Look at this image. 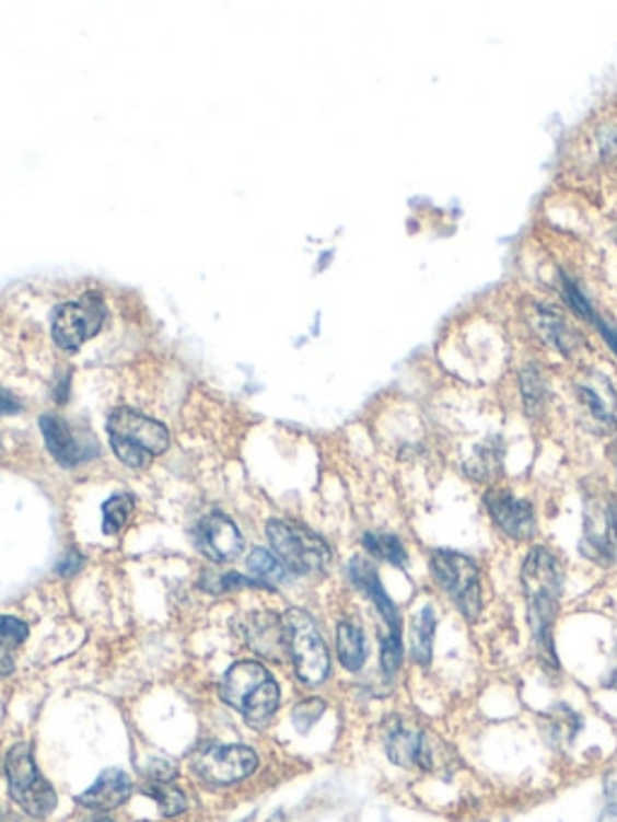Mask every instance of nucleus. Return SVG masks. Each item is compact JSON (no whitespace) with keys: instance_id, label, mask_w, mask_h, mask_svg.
Listing matches in <instances>:
<instances>
[{"instance_id":"f257e3e1","label":"nucleus","mask_w":617,"mask_h":822,"mask_svg":"<svg viewBox=\"0 0 617 822\" xmlns=\"http://www.w3.org/2000/svg\"><path fill=\"white\" fill-rule=\"evenodd\" d=\"M521 591H524L528 627L536 645L538 661L545 671H560L555 649V623L560 615L564 591V567L548 545L531 547L521 565Z\"/></svg>"},{"instance_id":"f03ea898","label":"nucleus","mask_w":617,"mask_h":822,"mask_svg":"<svg viewBox=\"0 0 617 822\" xmlns=\"http://www.w3.org/2000/svg\"><path fill=\"white\" fill-rule=\"evenodd\" d=\"M430 571L451 605L468 623H478L482 615V571L476 559L456 551H434L430 555Z\"/></svg>"},{"instance_id":"7ed1b4c3","label":"nucleus","mask_w":617,"mask_h":822,"mask_svg":"<svg viewBox=\"0 0 617 822\" xmlns=\"http://www.w3.org/2000/svg\"><path fill=\"white\" fill-rule=\"evenodd\" d=\"M106 427L114 454L130 468H148L150 461L170 447L167 427L130 408L114 410Z\"/></svg>"},{"instance_id":"20e7f679","label":"nucleus","mask_w":617,"mask_h":822,"mask_svg":"<svg viewBox=\"0 0 617 822\" xmlns=\"http://www.w3.org/2000/svg\"><path fill=\"white\" fill-rule=\"evenodd\" d=\"M579 551L598 567L617 565V499L610 493L598 490L584 497Z\"/></svg>"},{"instance_id":"39448f33","label":"nucleus","mask_w":617,"mask_h":822,"mask_svg":"<svg viewBox=\"0 0 617 822\" xmlns=\"http://www.w3.org/2000/svg\"><path fill=\"white\" fill-rule=\"evenodd\" d=\"M282 621L284 629H288V651L300 681L304 685H322L330 671V657L312 615L292 607Z\"/></svg>"},{"instance_id":"423d86ee","label":"nucleus","mask_w":617,"mask_h":822,"mask_svg":"<svg viewBox=\"0 0 617 822\" xmlns=\"http://www.w3.org/2000/svg\"><path fill=\"white\" fill-rule=\"evenodd\" d=\"M5 774L10 784V796H13V801L25 810L27 815L46 818L54 813L56 791L39 774L32 745L20 743L10 750L5 760Z\"/></svg>"},{"instance_id":"0eeeda50","label":"nucleus","mask_w":617,"mask_h":822,"mask_svg":"<svg viewBox=\"0 0 617 822\" xmlns=\"http://www.w3.org/2000/svg\"><path fill=\"white\" fill-rule=\"evenodd\" d=\"M268 539L284 569L294 571V575H314V571L326 569L330 563L328 545L316 533L294 526V523L278 519L270 521Z\"/></svg>"},{"instance_id":"6e6552de","label":"nucleus","mask_w":617,"mask_h":822,"mask_svg":"<svg viewBox=\"0 0 617 822\" xmlns=\"http://www.w3.org/2000/svg\"><path fill=\"white\" fill-rule=\"evenodd\" d=\"M482 502L497 531H502L507 539L526 543L536 535V509H533L528 499L516 497L509 487H490V490L485 493Z\"/></svg>"},{"instance_id":"1a4fd4ad","label":"nucleus","mask_w":617,"mask_h":822,"mask_svg":"<svg viewBox=\"0 0 617 822\" xmlns=\"http://www.w3.org/2000/svg\"><path fill=\"white\" fill-rule=\"evenodd\" d=\"M104 321V306L97 294L82 297L80 302H68L56 309L51 333L63 350H78L82 343L97 336Z\"/></svg>"},{"instance_id":"9d476101","label":"nucleus","mask_w":617,"mask_h":822,"mask_svg":"<svg viewBox=\"0 0 617 822\" xmlns=\"http://www.w3.org/2000/svg\"><path fill=\"white\" fill-rule=\"evenodd\" d=\"M258 765L252 748L244 745H216L200 750L194 760V769L203 782L228 786L246 779Z\"/></svg>"},{"instance_id":"9b49d317","label":"nucleus","mask_w":617,"mask_h":822,"mask_svg":"<svg viewBox=\"0 0 617 822\" xmlns=\"http://www.w3.org/2000/svg\"><path fill=\"white\" fill-rule=\"evenodd\" d=\"M386 753L391 762L406 769L432 772L436 765V750L430 733L418 726H410L403 719H396L386 729Z\"/></svg>"},{"instance_id":"f8f14e48","label":"nucleus","mask_w":617,"mask_h":822,"mask_svg":"<svg viewBox=\"0 0 617 822\" xmlns=\"http://www.w3.org/2000/svg\"><path fill=\"white\" fill-rule=\"evenodd\" d=\"M577 401L598 430L610 432L617 425V391L601 372H584L574 381Z\"/></svg>"},{"instance_id":"ddd939ff","label":"nucleus","mask_w":617,"mask_h":822,"mask_svg":"<svg viewBox=\"0 0 617 822\" xmlns=\"http://www.w3.org/2000/svg\"><path fill=\"white\" fill-rule=\"evenodd\" d=\"M198 547L212 563H230L242 553L244 541L228 517L210 514L198 526Z\"/></svg>"},{"instance_id":"4468645a","label":"nucleus","mask_w":617,"mask_h":822,"mask_svg":"<svg viewBox=\"0 0 617 822\" xmlns=\"http://www.w3.org/2000/svg\"><path fill=\"white\" fill-rule=\"evenodd\" d=\"M266 681H270V673L264 669V665L256 661H242L232 665L228 675L222 678L220 695L230 707L242 709L244 702L252 697Z\"/></svg>"},{"instance_id":"2eb2a0df","label":"nucleus","mask_w":617,"mask_h":822,"mask_svg":"<svg viewBox=\"0 0 617 822\" xmlns=\"http://www.w3.org/2000/svg\"><path fill=\"white\" fill-rule=\"evenodd\" d=\"M130 789H133V784H130L126 772L106 769L85 794H80L78 801L90 810H100V813H106V810H114L118 806H124L128 801Z\"/></svg>"},{"instance_id":"dca6fc26","label":"nucleus","mask_w":617,"mask_h":822,"mask_svg":"<svg viewBox=\"0 0 617 822\" xmlns=\"http://www.w3.org/2000/svg\"><path fill=\"white\" fill-rule=\"evenodd\" d=\"M246 639L248 645L268 659L280 657L282 651H288V629H284V621H280L276 615H252V621L246 623Z\"/></svg>"},{"instance_id":"f3484780","label":"nucleus","mask_w":617,"mask_h":822,"mask_svg":"<svg viewBox=\"0 0 617 822\" xmlns=\"http://www.w3.org/2000/svg\"><path fill=\"white\" fill-rule=\"evenodd\" d=\"M42 435L44 442L49 447L54 459L61 463V466L70 468L85 459V451L78 444V439L70 432V427L58 418V415H42Z\"/></svg>"},{"instance_id":"a211bd4d","label":"nucleus","mask_w":617,"mask_h":822,"mask_svg":"<svg viewBox=\"0 0 617 822\" xmlns=\"http://www.w3.org/2000/svg\"><path fill=\"white\" fill-rule=\"evenodd\" d=\"M439 615L432 603H422L410 621V659L418 665H430Z\"/></svg>"},{"instance_id":"6ab92c4d","label":"nucleus","mask_w":617,"mask_h":822,"mask_svg":"<svg viewBox=\"0 0 617 822\" xmlns=\"http://www.w3.org/2000/svg\"><path fill=\"white\" fill-rule=\"evenodd\" d=\"M533 326H536L538 336L552 345L555 350H560L562 355H572V350L579 345L577 333L567 326V321L555 312L552 306H536V314H533Z\"/></svg>"},{"instance_id":"aec40b11","label":"nucleus","mask_w":617,"mask_h":822,"mask_svg":"<svg viewBox=\"0 0 617 822\" xmlns=\"http://www.w3.org/2000/svg\"><path fill=\"white\" fill-rule=\"evenodd\" d=\"M336 647H338V659L342 663V669L348 671H360L364 661H366V637L364 629L352 623V621H342L336 629Z\"/></svg>"},{"instance_id":"412c9836","label":"nucleus","mask_w":617,"mask_h":822,"mask_svg":"<svg viewBox=\"0 0 617 822\" xmlns=\"http://www.w3.org/2000/svg\"><path fill=\"white\" fill-rule=\"evenodd\" d=\"M519 386H521V398H524V408L531 415V418H540L545 413V405H548V384H545V377L540 374V369L536 367H524L519 372Z\"/></svg>"},{"instance_id":"4be33fe9","label":"nucleus","mask_w":617,"mask_h":822,"mask_svg":"<svg viewBox=\"0 0 617 822\" xmlns=\"http://www.w3.org/2000/svg\"><path fill=\"white\" fill-rule=\"evenodd\" d=\"M278 707H280V687L270 678V681H266L252 697L244 702V707L240 711L244 714L246 721L266 723L272 714L278 711Z\"/></svg>"},{"instance_id":"5701e85b","label":"nucleus","mask_w":617,"mask_h":822,"mask_svg":"<svg viewBox=\"0 0 617 822\" xmlns=\"http://www.w3.org/2000/svg\"><path fill=\"white\" fill-rule=\"evenodd\" d=\"M364 551L370 553L376 559H384V563L394 565V567H408V551L398 535L394 533H364Z\"/></svg>"},{"instance_id":"b1692460","label":"nucleus","mask_w":617,"mask_h":822,"mask_svg":"<svg viewBox=\"0 0 617 822\" xmlns=\"http://www.w3.org/2000/svg\"><path fill=\"white\" fill-rule=\"evenodd\" d=\"M502 466V444L497 439H488L482 447L473 451V456L466 461V473L473 481H490L500 473Z\"/></svg>"},{"instance_id":"393cba45","label":"nucleus","mask_w":617,"mask_h":822,"mask_svg":"<svg viewBox=\"0 0 617 822\" xmlns=\"http://www.w3.org/2000/svg\"><path fill=\"white\" fill-rule=\"evenodd\" d=\"M145 791L154 803H158L160 813L164 818H174V815H182L186 810V796L184 791L176 789V786H172L170 782H150Z\"/></svg>"},{"instance_id":"a878e982","label":"nucleus","mask_w":617,"mask_h":822,"mask_svg":"<svg viewBox=\"0 0 617 822\" xmlns=\"http://www.w3.org/2000/svg\"><path fill=\"white\" fill-rule=\"evenodd\" d=\"M248 571H252L254 579L264 581V583H276V581H282L284 575H288V569H284V565L278 559L276 553L270 551H264V547H256V551L248 555Z\"/></svg>"},{"instance_id":"bb28decb","label":"nucleus","mask_w":617,"mask_h":822,"mask_svg":"<svg viewBox=\"0 0 617 822\" xmlns=\"http://www.w3.org/2000/svg\"><path fill=\"white\" fill-rule=\"evenodd\" d=\"M130 511H133V499L128 495H114L109 502L104 505V533L114 535L121 531L126 526Z\"/></svg>"},{"instance_id":"cd10ccee","label":"nucleus","mask_w":617,"mask_h":822,"mask_svg":"<svg viewBox=\"0 0 617 822\" xmlns=\"http://www.w3.org/2000/svg\"><path fill=\"white\" fill-rule=\"evenodd\" d=\"M581 717L577 711L569 709L567 705H560L555 707L552 714H548V721H550V736L557 738V741H572V738L577 736L579 731V721Z\"/></svg>"},{"instance_id":"c85d7f7f","label":"nucleus","mask_w":617,"mask_h":822,"mask_svg":"<svg viewBox=\"0 0 617 822\" xmlns=\"http://www.w3.org/2000/svg\"><path fill=\"white\" fill-rule=\"evenodd\" d=\"M562 300L569 304V309H572V312H574L579 319H584V321H596V312H593L591 302L586 300L584 292H581V290L577 288V282H574L572 278H567V276H562Z\"/></svg>"},{"instance_id":"c756f323","label":"nucleus","mask_w":617,"mask_h":822,"mask_svg":"<svg viewBox=\"0 0 617 822\" xmlns=\"http://www.w3.org/2000/svg\"><path fill=\"white\" fill-rule=\"evenodd\" d=\"M30 635V625L18 621V617L0 615V647H18Z\"/></svg>"},{"instance_id":"7c9ffc66","label":"nucleus","mask_w":617,"mask_h":822,"mask_svg":"<svg viewBox=\"0 0 617 822\" xmlns=\"http://www.w3.org/2000/svg\"><path fill=\"white\" fill-rule=\"evenodd\" d=\"M322 714H324V702L316 699V697H308V699L300 702V705L294 707L292 719L296 723V729L308 731L318 721V717H322Z\"/></svg>"},{"instance_id":"2f4dec72","label":"nucleus","mask_w":617,"mask_h":822,"mask_svg":"<svg viewBox=\"0 0 617 822\" xmlns=\"http://www.w3.org/2000/svg\"><path fill=\"white\" fill-rule=\"evenodd\" d=\"M601 822H617V772H610L603 782Z\"/></svg>"},{"instance_id":"473e14b6","label":"nucleus","mask_w":617,"mask_h":822,"mask_svg":"<svg viewBox=\"0 0 617 822\" xmlns=\"http://www.w3.org/2000/svg\"><path fill=\"white\" fill-rule=\"evenodd\" d=\"M82 565H85V557H82V555L75 553V551H70V553L61 559V563H58V575H61V577H73L75 571L82 569Z\"/></svg>"},{"instance_id":"72a5a7b5","label":"nucleus","mask_w":617,"mask_h":822,"mask_svg":"<svg viewBox=\"0 0 617 822\" xmlns=\"http://www.w3.org/2000/svg\"><path fill=\"white\" fill-rule=\"evenodd\" d=\"M596 326H598V331H601L603 340L608 343V348L617 355V326H613L610 321H605V319H596Z\"/></svg>"},{"instance_id":"f704fd0d","label":"nucleus","mask_w":617,"mask_h":822,"mask_svg":"<svg viewBox=\"0 0 617 822\" xmlns=\"http://www.w3.org/2000/svg\"><path fill=\"white\" fill-rule=\"evenodd\" d=\"M20 410H22V403L13 396V393L0 389V415H18Z\"/></svg>"},{"instance_id":"c9c22d12","label":"nucleus","mask_w":617,"mask_h":822,"mask_svg":"<svg viewBox=\"0 0 617 822\" xmlns=\"http://www.w3.org/2000/svg\"><path fill=\"white\" fill-rule=\"evenodd\" d=\"M13 669H15L13 657H10V651L5 647H0V675H10Z\"/></svg>"},{"instance_id":"e433bc0d","label":"nucleus","mask_w":617,"mask_h":822,"mask_svg":"<svg viewBox=\"0 0 617 822\" xmlns=\"http://www.w3.org/2000/svg\"><path fill=\"white\" fill-rule=\"evenodd\" d=\"M0 822H25V820H20V818L13 815V813H5V815H0Z\"/></svg>"},{"instance_id":"4c0bfd02","label":"nucleus","mask_w":617,"mask_h":822,"mask_svg":"<svg viewBox=\"0 0 617 822\" xmlns=\"http://www.w3.org/2000/svg\"><path fill=\"white\" fill-rule=\"evenodd\" d=\"M88 822H114L112 818H106V815H97V818H92V820H88Z\"/></svg>"}]
</instances>
